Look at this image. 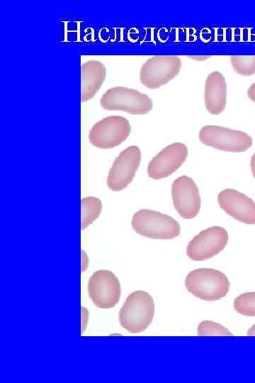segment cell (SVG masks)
Masks as SVG:
<instances>
[{
    "label": "cell",
    "mask_w": 255,
    "mask_h": 383,
    "mask_svg": "<svg viewBox=\"0 0 255 383\" xmlns=\"http://www.w3.org/2000/svg\"><path fill=\"white\" fill-rule=\"evenodd\" d=\"M154 315L152 296L143 290L130 293L124 301L118 314L121 326L130 333L145 331Z\"/></svg>",
    "instance_id": "obj_1"
},
{
    "label": "cell",
    "mask_w": 255,
    "mask_h": 383,
    "mask_svg": "<svg viewBox=\"0 0 255 383\" xmlns=\"http://www.w3.org/2000/svg\"><path fill=\"white\" fill-rule=\"evenodd\" d=\"M185 286L193 296L211 301L225 297L230 283L221 271L204 267L191 271L185 279Z\"/></svg>",
    "instance_id": "obj_2"
},
{
    "label": "cell",
    "mask_w": 255,
    "mask_h": 383,
    "mask_svg": "<svg viewBox=\"0 0 255 383\" xmlns=\"http://www.w3.org/2000/svg\"><path fill=\"white\" fill-rule=\"evenodd\" d=\"M131 225L135 233L151 239L171 240L181 233L179 223L171 216L147 209L133 214Z\"/></svg>",
    "instance_id": "obj_3"
},
{
    "label": "cell",
    "mask_w": 255,
    "mask_h": 383,
    "mask_svg": "<svg viewBox=\"0 0 255 383\" xmlns=\"http://www.w3.org/2000/svg\"><path fill=\"white\" fill-rule=\"evenodd\" d=\"M100 105L106 110L123 111L133 115L146 114L153 107L147 94L126 87L108 89L101 97Z\"/></svg>",
    "instance_id": "obj_4"
},
{
    "label": "cell",
    "mask_w": 255,
    "mask_h": 383,
    "mask_svg": "<svg viewBox=\"0 0 255 383\" xmlns=\"http://www.w3.org/2000/svg\"><path fill=\"white\" fill-rule=\"evenodd\" d=\"M198 138L203 144L227 152H244L253 144L251 137L245 132L220 126L202 127Z\"/></svg>",
    "instance_id": "obj_5"
},
{
    "label": "cell",
    "mask_w": 255,
    "mask_h": 383,
    "mask_svg": "<svg viewBox=\"0 0 255 383\" xmlns=\"http://www.w3.org/2000/svg\"><path fill=\"white\" fill-rule=\"evenodd\" d=\"M181 68L179 57L155 55L142 64L140 70V81L149 89H158L176 77Z\"/></svg>",
    "instance_id": "obj_6"
},
{
    "label": "cell",
    "mask_w": 255,
    "mask_h": 383,
    "mask_svg": "<svg viewBox=\"0 0 255 383\" xmlns=\"http://www.w3.org/2000/svg\"><path fill=\"white\" fill-rule=\"evenodd\" d=\"M129 121L121 116H107L96 122L89 134L90 143L101 149H110L123 143L130 135Z\"/></svg>",
    "instance_id": "obj_7"
},
{
    "label": "cell",
    "mask_w": 255,
    "mask_h": 383,
    "mask_svg": "<svg viewBox=\"0 0 255 383\" xmlns=\"http://www.w3.org/2000/svg\"><path fill=\"white\" fill-rule=\"evenodd\" d=\"M229 240L227 230L214 226L201 231L188 243L187 256L193 261L210 259L224 250Z\"/></svg>",
    "instance_id": "obj_8"
},
{
    "label": "cell",
    "mask_w": 255,
    "mask_h": 383,
    "mask_svg": "<svg viewBox=\"0 0 255 383\" xmlns=\"http://www.w3.org/2000/svg\"><path fill=\"white\" fill-rule=\"evenodd\" d=\"M88 292L96 306L103 309H111L120 300V283L113 272L107 270H97L89 278Z\"/></svg>",
    "instance_id": "obj_9"
},
{
    "label": "cell",
    "mask_w": 255,
    "mask_h": 383,
    "mask_svg": "<svg viewBox=\"0 0 255 383\" xmlns=\"http://www.w3.org/2000/svg\"><path fill=\"white\" fill-rule=\"evenodd\" d=\"M141 161L138 146L131 145L123 150L115 159L108 174V187L113 192L125 189L132 181Z\"/></svg>",
    "instance_id": "obj_10"
},
{
    "label": "cell",
    "mask_w": 255,
    "mask_h": 383,
    "mask_svg": "<svg viewBox=\"0 0 255 383\" xmlns=\"http://www.w3.org/2000/svg\"><path fill=\"white\" fill-rule=\"evenodd\" d=\"M171 197L176 211L183 218L192 219L198 214L201 199L196 182L190 177L183 175L173 182Z\"/></svg>",
    "instance_id": "obj_11"
},
{
    "label": "cell",
    "mask_w": 255,
    "mask_h": 383,
    "mask_svg": "<svg viewBox=\"0 0 255 383\" xmlns=\"http://www.w3.org/2000/svg\"><path fill=\"white\" fill-rule=\"evenodd\" d=\"M188 155V150L184 143L176 142L166 146L149 161V177L161 179L170 176L184 163Z\"/></svg>",
    "instance_id": "obj_12"
},
{
    "label": "cell",
    "mask_w": 255,
    "mask_h": 383,
    "mask_svg": "<svg viewBox=\"0 0 255 383\" xmlns=\"http://www.w3.org/2000/svg\"><path fill=\"white\" fill-rule=\"evenodd\" d=\"M217 202L235 220L245 224H255V202L246 194L234 189H225L218 194Z\"/></svg>",
    "instance_id": "obj_13"
},
{
    "label": "cell",
    "mask_w": 255,
    "mask_h": 383,
    "mask_svg": "<svg viewBox=\"0 0 255 383\" xmlns=\"http://www.w3.org/2000/svg\"><path fill=\"white\" fill-rule=\"evenodd\" d=\"M200 40L210 43H254L253 27H205L199 30Z\"/></svg>",
    "instance_id": "obj_14"
},
{
    "label": "cell",
    "mask_w": 255,
    "mask_h": 383,
    "mask_svg": "<svg viewBox=\"0 0 255 383\" xmlns=\"http://www.w3.org/2000/svg\"><path fill=\"white\" fill-rule=\"evenodd\" d=\"M205 106L212 115L220 114L227 104V84L224 75L218 72L210 73L205 80L204 92Z\"/></svg>",
    "instance_id": "obj_15"
},
{
    "label": "cell",
    "mask_w": 255,
    "mask_h": 383,
    "mask_svg": "<svg viewBox=\"0 0 255 383\" xmlns=\"http://www.w3.org/2000/svg\"><path fill=\"white\" fill-rule=\"evenodd\" d=\"M106 68L100 61L92 60L81 67V99L82 102L91 99L103 85Z\"/></svg>",
    "instance_id": "obj_16"
},
{
    "label": "cell",
    "mask_w": 255,
    "mask_h": 383,
    "mask_svg": "<svg viewBox=\"0 0 255 383\" xmlns=\"http://www.w3.org/2000/svg\"><path fill=\"white\" fill-rule=\"evenodd\" d=\"M81 230L86 228L99 216L102 210L101 200L95 196L81 199Z\"/></svg>",
    "instance_id": "obj_17"
},
{
    "label": "cell",
    "mask_w": 255,
    "mask_h": 383,
    "mask_svg": "<svg viewBox=\"0 0 255 383\" xmlns=\"http://www.w3.org/2000/svg\"><path fill=\"white\" fill-rule=\"evenodd\" d=\"M230 61L237 74L242 76L255 74V55H232Z\"/></svg>",
    "instance_id": "obj_18"
},
{
    "label": "cell",
    "mask_w": 255,
    "mask_h": 383,
    "mask_svg": "<svg viewBox=\"0 0 255 383\" xmlns=\"http://www.w3.org/2000/svg\"><path fill=\"white\" fill-rule=\"evenodd\" d=\"M234 310L246 316H255V292L241 294L234 300Z\"/></svg>",
    "instance_id": "obj_19"
},
{
    "label": "cell",
    "mask_w": 255,
    "mask_h": 383,
    "mask_svg": "<svg viewBox=\"0 0 255 383\" xmlns=\"http://www.w3.org/2000/svg\"><path fill=\"white\" fill-rule=\"evenodd\" d=\"M198 38V33L194 27H171L169 30V38L172 43H191Z\"/></svg>",
    "instance_id": "obj_20"
},
{
    "label": "cell",
    "mask_w": 255,
    "mask_h": 383,
    "mask_svg": "<svg viewBox=\"0 0 255 383\" xmlns=\"http://www.w3.org/2000/svg\"><path fill=\"white\" fill-rule=\"evenodd\" d=\"M200 336H232L233 333L220 323L205 320L201 321L197 328Z\"/></svg>",
    "instance_id": "obj_21"
},
{
    "label": "cell",
    "mask_w": 255,
    "mask_h": 383,
    "mask_svg": "<svg viewBox=\"0 0 255 383\" xmlns=\"http://www.w3.org/2000/svg\"><path fill=\"white\" fill-rule=\"evenodd\" d=\"M88 314L89 312L87 309L81 306V333H83L86 328Z\"/></svg>",
    "instance_id": "obj_22"
},
{
    "label": "cell",
    "mask_w": 255,
    "mask_h": 383,
    "mask_svg": "<svg viewBox=\"0 0 255 383\" xmlns=\"http://www.w3.org/2000/svg\"><path fill=\"white\" fill-rule=\"evenodd\" d=\"M88 262L89 260L86 253L84 250H81V272L87 269Z\"/></svg>",
    "instance_id": "obj_23"
},
{
    "label": "cell",
    "mask_w": 255,
    "mask_h": 383,
    "mask_svg": "<svg viewBox=\"0 0 255 383\" xmlns=\"http://www.w3.org/2000/svg\"><path fill=\"white\" fill-rule=\"evenodd\" d=\"M248 98L255 103V82L251 84L247 90Z\"/></svg>",
    "instance_id": "obj_24"
},
{
    "label": "cell",
    "mask_w": 255,
    "mask_h": 383,
    "mask_svg": "<svg viewBox=\"0 0 255 383\" xmlns=\"http://www.w3.org/2000/svg\"><path fill=\"white\" fill-rule=\"evenodd\" d=\"M188 58L191 60H194L196 61H205L206 60L211 57V56L209 55H189L188 56Z\"/></svg>",
    "instance_id": "obj_25"
},
{
    "label": "cell",
    "mask_w": 255,
    "mask_h": 383,
    "mask_svg": "<svg viewBox=\"0 0 255 383\" xmlns=\"http://www.w3.org/2000/svg\"><path fill=\"white\" fill-rule=\"evenodd\" d=\"M250 167L254 178L255 179V153L251 157Z\"/></svg>",
    "instance_id": "obj_26"
},
{
    "label": "cell",
    "mask_w": 255,
    "mask_h": 383,
    "mask_svg": "<svg viewBox=\"0 0 255 383\" xmlns=\"http://www.w3.org/2000/svg\"><path fill=\"white\" fill-rule=\"evenodd\" d=\"M247 335L250 336H255V324H254L248 331Z\"/></svg>",
    "instance_id": "obj_27"
},
{
    "label": "cell",
    "mask_w": 255,
    "mask_h": 383,
    "mask_svg": "<svg viewBox=\"0 0 255 383\" xmlns=\"http://www.w3.org/2000/svg\"><path fill=\"white\" fill-rule=\"evenodd\" d=\"M254 33H255V30H254Z\"/></svg>",
    "instance_id": "obj_28"
}]
</instances>
